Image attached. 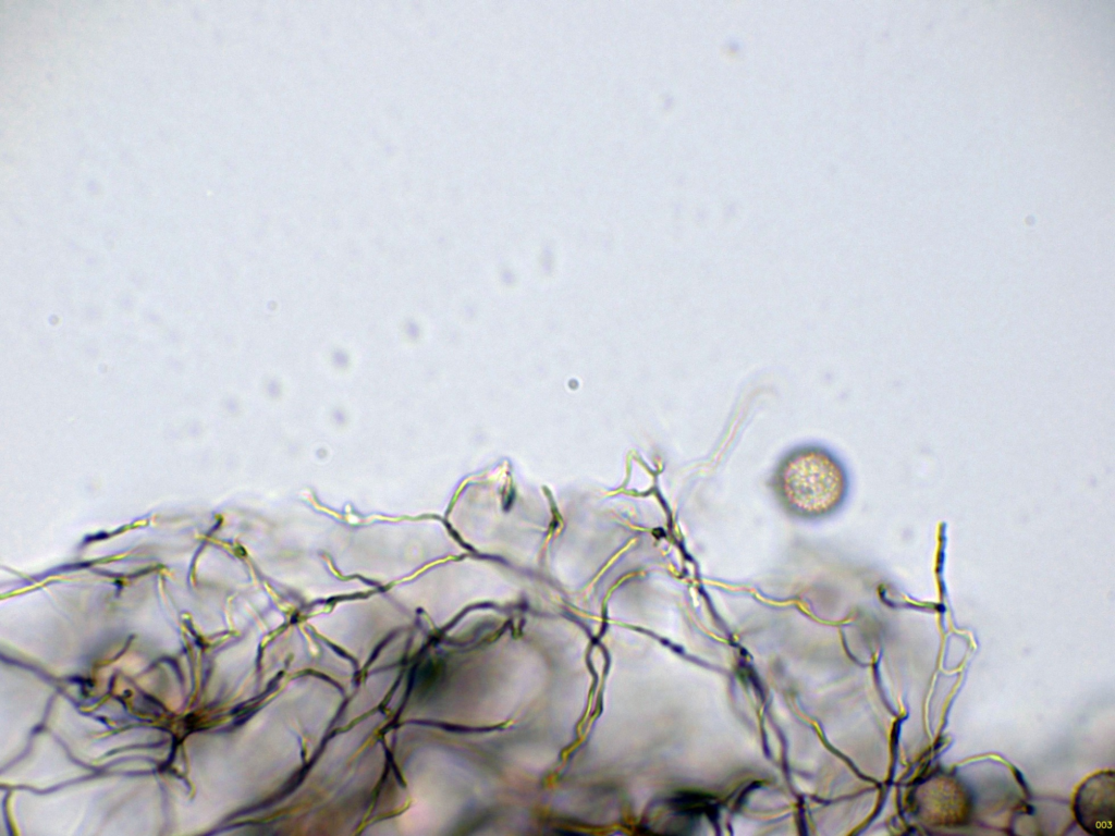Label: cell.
<instances>
[{"mask_svg":"<svg viewBox=\"0 0 1115 836\" xmlns=\"http://www.w3.org/2000/svg\"><path fill=\"white\" fill-rule=\"evenodd\" d=\"M772 487L789 514L817 519L831 515L843 503L847 479L842 464L823 448L807 446L787 454L777 465Z\"/></svg>","mask_w":1115,"mask_h":836,"instance_id":"cell-1","label":"cell"},{"mask_svg":"<svg viewBox=\"0 0 1115 836\" xmlns=\"http://www.w3.org/2000/svg\"><path fill=\"white\" fill-rule=\"evenodd\" d=\"M1115 780L1111 771L1089 777L1079 787L1074 803L1077 821L1093 835L1113 833Z\"/></svg>","mask_w":1115,"mask_h":836,"instance_id":"cell-2","label":"cell"}]
</instances>
